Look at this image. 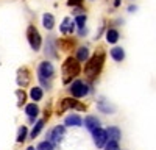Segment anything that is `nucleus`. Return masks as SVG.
Here are the masks:
<instances>
[{"instance_id":"obj_1","label":"nucleus","mask_w":156,"mask_h":150,"mask_svg":"<svg viewBox=\"0 0 156 150\" xmlns=\"http://www.w3.org/2000/svg\"><path fill=\"white\" fill-rule=\"evenodd\" d=\"M103 64H105V52H103V48H98V52H95L94 56L87 61V64L84 67V75L89 80H94L101 72Z\"/></svg>"},{"instance_id":"obj_2","label":"nucleus","mask_w":156,"mask_h":150,"mask_svg":"<svg viewBox=\"0 0 156 150\" xmlns=\"http://www.w3.org/2000/svg\"><path fill=\"white\" fill-rule=\"evenodd\" d=\"M81 67H80V62H78V59L69 56L66 61H64L62 64V69H61V73H62V83H70L72 78H75L78 73H80Z\"/></svg>"},{"instance_id":"obj_3","label":"nucleus","mask_w":156,"mask_h":150,"mask_svg":"<svg viewBox=\"0 0 156 150\" xmlns=\"http://www.w3.org/2000/svg\"><path fill=\"white\" fill-rule=\"evenodd\" d=\"M37 73H39V80L45 84V80H50L55 75V67L50 61H42L41 64H39Z\"/></svg>"},{"instance_id":"obj_4","label":"nucleus","mask_w":156,"mask_h":150,"mask_svg":"<svg viewBox=\"0 0 156 150\" xmlns=\"http://www.w3.org/2000/svg\"><path fill=\"white\" fill-rule=\"evenodd\" d=\"M27 38H28V42L31 45L33 50H39L41 48V34H39V31L36 30V27H33V25H30L28 30H27Z\"/></svg>"},{"instance_id":"obj_5","label":"nucleus","mask_w":156,"mask_h":150,"mask_svg":"<svg viewBox=\"0 0 156 150\" xmlns=\"http://www.w3.org/2000/svg\"><path fill=\"white\" fill-rule=\"evenodd\" d=\"M87 84L83 83L81 80H75L72 84H70V94L76 98H80V97H84L87 94Z\"/></svg>"},{"instance_id":"obj_6","label":"nucleus","mask_w":156,"mask_h":150,"mask_svg":"<svg viewBox=\"0 0 156 150\" xmlns=\"http://www.w3.org/2000/svg\"><path fill=\"white\" fill-rule=\"evenodd\" d=\"M69 108H78V109H86L84 105H80V102H76V100L73 98H62L61 103L58 106V114H61V112H64L66 109Z\"/></svg>"},{"instance_id":"obj_7","label":"nucleus","mask_w":156,"mask_h":150,"mask_svg":"<svg viewBox=\"0 0 156 150\" xmlns=\"http://www.w3.org/2000/svg\"><path fill=\"white\" fill-rule=\"evenodd\" d=\"M92 136H94V142L98 148L105 147V144L108 142V134H106V130L103 128H97L92 131Z\"/></svg>"},{"instance_id":"obj_8","label":"nucleus","mask_w":156,"mask_h":150,"mask_svg":"<svg viewBox=\"0 0 156 150\" xmlns=\"http://www.w3.org/2000/svg\"><path fill=\"white\" fill-rule=\"evenodd\" d=\"M64 133H66V128H64L62 125H58V127H55L53 130L50 131V134H48V139H50L51 142H55V144H59V142L62 141V136H64Z\"/></svg>"},{"instance_id":"obj_9","label":"nucleus","mask_w":156,"mask_h":150,"mask_svg":"<svg viewBox=\"0 0 156 150\" xmlns=\"http://www.w3.org/2000/svg\"><path fill=\"white\" fill-rule=\"evenodd\" d=\"M30 80H31V73H30L28 69L22 67V69L17 70V83H19L22 88H23V86H27V84L30 83Z\"/></svg>"},{"instance_id":"obj_10","label":"nucleus","mask_w":156,"mask_h":150,"mask_svg":"<svg viewBox=\"0 0 156 150\" xmlns=\"http://www.w3.org/2000/svg\"><path fill=\"white\" fill-rule=\"evenodd\" d=\"M84 127L89 130V131H94L97 128H100V120L95 117V116H87L84 119Z\"/></svg>"},{"instance_id":"obj_11","label":"nucleus","mask_w":156,"mask_h":150,"mask_svg":"<svg viewBox=\"0 0 156 150\" xmlns=\"http://www.w3.org/2000/svg\"><path fill=\"white\" fill-rule=\"evenodd\" d=\"M59 30H61V33H64V34H69V33H72V31L75 30V22H73L70 17H66V19L62 20L61 27H59Z\"/></svg>"},{"instance_id":"obj_12","label":"nucleus","mask_w":156,"mask_h":150,"mask_svg":"<svg viewBox=\"0 0 156 150\" xmlns=\"http://www.w3.org/2000/svg\"><path fill=\"white\" fill-rule=\"evenodd\" d=\"M106 134H108V141H115V142H119V139L122 138V133H120V130L117 127L106 128Z\"/></svg>"},{"instance_id":"obj_13","label":"nucleus","mask_w":156,"mask_h":150,"mask_svg":"<svg viewBox=\"0 0 156 150\" xmlns=\"http://www.w3.org/2000/svg\"><path fill=\"white\" fill-rule=\"evenodd\" d=\"M109 55H111V58L114 59V61H123V58H125V50L122 48V47H114L111 52H109Z\"/></svg>"},{"instance_id":"obj_14","label":"nucleus","mask_w":156,"mask_h":150,"mask_svg":"<svg viewBox=\"0 0 156 150\" xmlns=\"http://www.w3.org/2000/svg\"><path fill=\"white\" fill-rule=\"evenodd\" d=\"M66 125L69 127H81L83 125V119L76 114H72V116H67L66 117Z\"/></svg>"},{"instance_id":"obj_15","label":"nucleus","mask_w":156,"mask_h":150,"mask_svg":"<svg viewBox=\"0 0 156 150\" xmlns=\"http://www.w3.org/2000/svg\"><path fill=\"white\" fill-rule=\"evenodd\" d=\"M42 25H44V28L45 30H51L55 27V17H53V14H44V17H42Z\"/></svg>"},{"instance_id":"obj_16","label":"nucleus","mask_w":156,"mask_h":150,"mask_svg":"<svg viewBox=\"0 0 156 150\" xmlns=\"http://www.w3.org/2000/svg\"><path fill=\"white\" fill-rule=\"evenodd\" d=\"M106 41H108L109 44H115L117 41H119V31L114 30V28H109V30L106 31Z\"/></svg>"},{"instance_id":"obj_17","label":"nucleus","mask_w":156,"mask_h":150,"mask_svg":"<svg viewBox=\"0 0 156 150\" xmlns=\"http://www.w3.org/2000/svg\"><path fill=\"white\" fill-rule=\"evenodd\" d=\"M44 92H42V88H39V86H34L31 88V91H30V97L34 100V102H39V100L42 98Z\"/></svg>"},{"instance_id":"obj_18","label":"nucleus","mask_w":156,"mask_h":150,"mask_svg":"<svg viewBox=\"0 0 156 150\" xmlns=\"http://www.w3.org/2000/svg\"><path fill=\"white\" fill-rule=\"evenodd\" d=\"M25 112L28 114V117L31 120H34V117L37 116V112H39V108L36 106V103H30V105H27V108H25Z\"/></svg>"},{"instance_id":"obj_19","label":"nucleus","mask_w":156,"mask_h":150,"mask_svg":"<svg viewBox=\"0 0 156 150\" xmlns=\"http://www.w3.org/2000/svg\"><path fill=\"white\" fill-rule=\"evenodd\" d=\"M89 58V50L87 47H80L76 50V59L78 61H86Z\"/></svg>"},{"instance_id":"obj_20","label":"nucleus","mask_w":156,"mask_h":150,"mask_svg":"<svg viewBox=\"0 0 156 150\" xmlns=\"http://www.w3.org/2000/svg\"><path fill=\"white\" fill-rule=\"evenodd\" d=\"M58 45H59V48L61 50H66V52H70V48H73V41H70V39H61L59 42H58Z\"/></svg>"},{"instance_id":"obj_21","label":"nucleus","mask_w":156,"mask_h":150,"mask_svg":"<svg viewBox=\"0 0 156 150\" xmlns=\"http://www.w3.org/2000/svg\"><path fill=\"white\" fill-rule=\"evenodd\" d=\"M42 127H44V120H37L36 122V125H34V128L31 130V138H33V139H34V138L39 134V133H41V130H42Z\"/></svg>"},{"instance_id":"obj_22","label":"nucleus","mask_w":156,"mask_h":150,"mask_svg":"<svg viewBox=\"0 0 156 150\" xmlns=\"http://www.w3.org/2000/svg\"><path fill=\"white\" fill-rule=\"evenodd\" d=\"M45 53H48V55H51V56H56V50L53 48V39H50L47 41V47H45Z\"/></svg>"},{"instance_id":"obj_23","label":"nucleus","mask_w":156,"mask_h":150,"mask_svg":"<svg viewBox=\"0 0 156 150\" xmlns=\"http://www.w3.org/2000/svg\"><path fill=\"white\" fill-rule=\"evenodd\" d=\"M36 150H53V144H51L50 141H44V142H41L37 145Z\"/></svg>"},{"instance_id":"obj_24","label":"nucleus","mask_w":156,"mask_h":150,"mask_svg":"<svg viewBox=\"0 0 156 150\" xmlns=\"http://www.w3.org/2000/svg\"><path fill=\"white\" fill-rule=\"evenodd\" d=\"M105 150H120L119 142H115V141H108V142L105 144Z\"/></svg>"},{"instance_id":"obj_25","label":"nucleus","mask_w":156,"mask_h":150,"mask_svg":"<svg viewBox=\"0 0 156 150\" xmlns=\"http://www.w3.org/2000/svg\"><path fill=\"white\" fill-rule=\"evenodd\" d=\"M86 19H87V17H86L84 14H81V16H78V17H76V19H75L73 22H75V25H76L78 28H81V27H84V23H86Z\"/></svg>"},{"instance_id":"obj_26","label":"nucleus","mask_w":156,"mask_h":150,"mask_svg":"<svg viewBox=\"0 0 156 150\" xmlns=\"http://www.w3.org/2000/svg\"><path fill=\"white\" fill-rule=\"evenodd\" d=\"M25 138H27V127H20L17 133V142H22Z\"/></svg>"},{"instance_id":"obj_27","label":"nucleus","mask_w":156,"mask_h":150,"mask_svg":"<svg viewBox=\"0 0 156 150\" xmlns=\"http://www.w3.org/2000/svg\"><path fill=\"white\" fill-rule=\"evenodd\" d=\"M17 97H19V105H22L25 102V92L23 91H17Z\"/></svg>"},{"instance_id":"obj_28","label":"nucleus","mask_w":156,"mask_h":150,"mask_svg":"<svg viewBox=\"0 0 156 150\" xmlns=\"http://www.w3.org/2000/svg\"><path fill=\"white\" fill-rule=\"evenodd\" d=\"M83 0H67V5L69 6H76V5H81Z\"/></svg>"},{"instance_id":"obj_29","label":"nucleus","mask_w":156,"mask_h":150,"mask_svg":"<svg viewBox=\"0 0 156 150\" xmlns=\"http://www.w3.org/2000/svg\"><path fill=\"white\" fill-rule=\"evenodd\" d=\"M114 5H115V6H119V5H120V0H114Z\"/></svg>"},{"instance_id":"obj_30","label":"nucleus","mask_w":156,"mask_h":150,"mask_svg":"<svg viewBox=\"0 0 156 150\" xmlns=\"http://www.w3.org/2000/svg\"><path fill=\"white\" fill-rule=\"evenodd\" d=\"M27 150H34V147H28V148H27Z\"/></svg>"}]
</instances>
